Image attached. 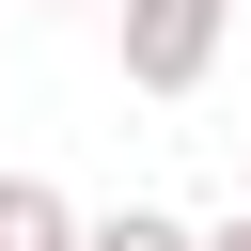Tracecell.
I'll return each mask as SVG.
<instances>
[{
	"mask_svg": "<svg viewBox=\"0 0 251 251\" xmlns=\"http://www.w3.org/2000/svg\"><path fill=\"white\" fill-rule=\"evenodd\" d=\"M63 220H47V188H0V251H47Z\"/></svg>",
	"mask_w": 251,
	"mask_h": 251,
	"instance_id": "obj_2",
	"label": "cell"
},
{
	"mask_svg": "<svg viewBox=\"0 0 251 251\" xmlns=\"http://www.w3.org/2000/svg\"><path fill=\"white\" fill-rule=\"evenodd\" d=\"M204 31H220V0H141V16H126L141 78H188V63H204Z\"/></svg>",
	"mask_w": 251,
	"mask_h": 251,
	"instance_id": "obj_1",
	"label": "cell"
},
{
	"mask_svg": "<svg viewBox=\"0 0 251 251\" xmlns=\"http://www.w3.org/2000/svg\"><path fill=\"white\" fill-rule=\"evenodd\" d=\"M94 251H188V235H173V220H126V235H94Z\"/></svg>",
	"mask_w": 251,
	"mask_h": 251,
	"instance_id": "obj_3",
	"label": "cell"
}]
</instances>
